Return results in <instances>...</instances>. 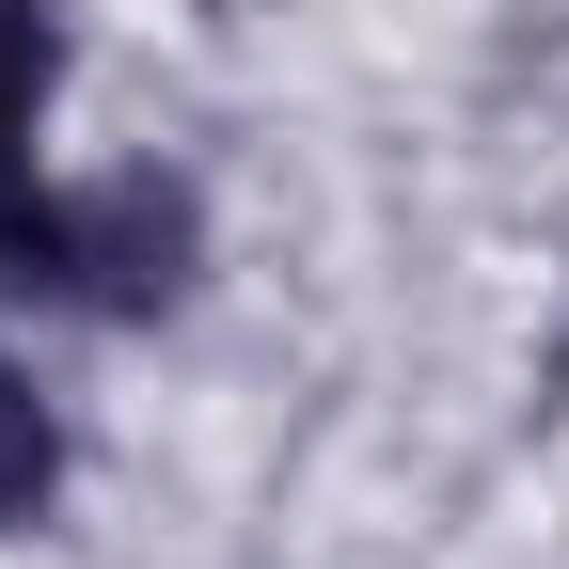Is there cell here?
Instances as JSON below:
<instances>
[{"label": "cell", "mask_w": 569, "mask_h": 569, "mask_svg": "<svg viewBox=\"0 0 569 569\" xmlns=\"http://www.w3.org/2000/svg\"><path fill=\"white\" fill-rule=\"evenodd\" d=\"M190 284H206V190L159 174V159L17 174V190H0V301L96 317V332H159Z\"/></svg>", "instance_id": "cell-1"}, {"label": "cell", "mask_w": 569, "mask_h": 569, "mask_svg": "<svg viewBox=\"0 0 569 569\" xmlns=\"http://www.w3.org/2000/svg\"><path fill=\"white\" fill-rule=\"evenodd\" d=\"M48 507H63V396L0 348V538H32Z\"/></svg>", "instance_id": "cell-2"}, {"label": "cell", "mask_w": 569, "mask_h": 569, "mask_svg": "<svg viewBox=\"0 0 569 569\" xmlns=\"http://www.w3.org/2000/svg\"><path fill=\"white\" fill-rule=\"evenodd\" d=\"M48 96H63V0H0V190L32 174Z\"/></svg>", "instance_id": "cell-3"}, {"label": "cell", "mask_w": 569, "mask_h": 569, "mask_svg": "<svg viewBox=\"0 0 569 569\" xmlns=\"http://www.w3.org/2000/svg\"><path fill=\"white\" fill-rule=\"evenodd\" d=\"M553 396H569V332H553Z\"/></svg>", "instance_id": "cell-4"}]
</instances>
